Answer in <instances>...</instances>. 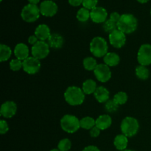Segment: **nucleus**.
Segmentation results:
<instances>
[{
	"label": "nucleus",
	"instance_id": "obj_10",
	"mask_svg": "<svg viewBox=\"0 0 151 151\" xmlns=\"http://www.w3.org/2000/svg\"><path fill=\"white\" fill-rule=\"evenodd\" d=\"M94 76L97 81L101 83H106L111 78V72L110 68L105 63H100L97 65L96 69L94 70Z\"/></svg>",
	"mask_w": 151,
	"mask_h": 151
},
{
	"label": "nucleus",
	"instance_id": "obj_33",
	"mask_svg": "<svg viewBox=\"0 0 151 151\" xmlns=\"http://www.w3.org/2000/svg\"><path fill=\"white\" fill-rule=\"evenodd\" d=\"M98 0H83V7L88 10H91L97 7Z\"/></svg>",
	"mask_w": 151,
	"mask_h": 151
},
{
	"label": "nucleus",
	"instance_id": "obj_12",
	"mask_svg": "<svg viewBox=\"0 0 151 151\" xmlns=\"http://www.w3.org/2000/svg\"><path fill=\"white\" fill-rule=\"evenodd\" d=\"M109 38L110 44L115 48H122L126 43L125 34L118 29L111 32L109 34Z\"/></svg>",
	"mask_w": 151,
	"mask_h": 151
},
{
	"label": "nucleus",
	"instance_id": "obj_36",
	"mask_svg": "<svg viewBox=\"0 0 151 151\" xmlns=\"http://www.w3.org/2000/svg\"><path fill=\"white\" fill-rule=\"evenodd\" d=\"M121 15L119 14V13H117V12H113V13H111L110 14V19L114 21V22H116V23H118V22L119 21Z\"/></svg>",
	"mask_w": 151,
	"mask_h": 151
},
{
	"label": "nucleus",
	"instance_id": "obj_39",
	"mask_svg": "<svg viewBox=\"0 0 151 151\" xmlns=\"http://www.w3.org/2000/svg\"><path fill=\"white\" fill-rule=\"evenodd\" d=\"M83 151H100V149L94 145H88L86 147Z\"/></svg>",
	"mask_w": 151,
	"mask_h": 151
},
{
	"label": "nucleus",
	"instance_id": "obj_3",
	"mask_svg": "<svg viewBox=\"0 0 151 151\" xmlns=\"http://www.w3.org/2000/svg\"><path fill=\"white\" fill-rule=\"evenodd\" d=\"M89 49L90 52L94 57L101 58L104 57L107 54L109 47H108L107 41L105 38L97 36L91 40Z\"/></svg>",
	"mask_w": 151,
	"mask_h": 151
},
{
	"label": "nucleus",
	"instance_id": "obj_37",
	"mask_svg": "<svg viewBox=\"0 0 151 151\" xmlns=\"http://www.w3.org/2000/svg\"><path fill=\"white\" fill-rule=\"evenodd\" d=\"M39 41V40L38 39V38H37L36 36H35V35H30V36L28 38V43H29V44H31V45H35V44H36L38 41Z\"/></svg>",
	"mask_w": 151,
	"mask_h": 151
},
{
	"label": "nucleus",
	"instance_id": "obj_5",
	"mask_svg": "<svg viewBox=\"0 0 151 151\" xmlns=\"http://www.w3.org/2000/svg\"><path fill=\"white\" fill-rule=\"evenodd\" d=\"M60 127L66 133L73 134L81 128L80 119L74 115H64L60 119Z\"/></svg>",
	"mask_w": 151,
	"mask_h": 151
},
{
	"label": "nucleus",
	"instance_id": "obj_9",
	"mask_svg": "<svg viewBox=\"0 0 151 151\" xmlns=\"http://www.w3.org/2000/svg\"><path fill=\"white\" fill-rule=\"evenodd\" d=\"M40 12L45 17H52L57 13L58 7L52 0H44L40 4Z\"/></svg>",
	"mask_w": 151,
	"mask_h": 151
},
{
	"label": "nucleus",
	"instance_id": "obj_18",
	"mask_svg": "<svg viewBox=\"0 0 151 151\" xmlns=\"http://www.w3.org/2000/svg\"><path fill=\"white\" fill-rule=\"evenodd\" d=\"M94 97L96 100L100 103H106L108 100H109L110 97V93L109 90L104 86H99L96 89L95 92L94 93Z\"/></svg>",
	"mask_w": 151,
	"mask_h": 151
},
{
	"label": "nucleus",
	"instance_id": "obj_24",
	"mask_svg": "<svg viewBox=\"0 0 151 151\" xmlns=\"http://www.w3.org/2000/svg\"><path fill=\"white\" fill-rule=\"evenodd\" d=\"M81 128L85 130H91L96 125V120L91 116H85L80 119Z\"/></svg>",
	"mask_w": 151,
	"mask_h": 151
},
{
	"label": "nucleus",
	"instance_id": "obj_2",
	"mask_svg": "<svg viewBox=\"0 0 151 151\" xmlns=\"http://www.w3.org/2000/svg\"><path fill=\"white\" fill-rule=\"evenodd\" d=\"M64 98L66 103L71 106H80L85 100V94L82 88L78 86H69L64 93Z\"/></svg>",
	"mask_w": 151,
	"mask_h": 151
},
{
	"label": "nucleus",
	"instance_id": "obj_6",
	"mask_svg": "<svg viewBox=\"0 0 151 151\" xmlns=\"http://www.w3.org/2000/svg\"><path fill=\"white\" fill-rule=\"evenodd\" d=\"M41 15L39 7L36 4H28L22 8L21 12L22 19L27 23H32L38 20Z\"/></svg>",
	"mask_w": 151,
	"mask_h": 151
},
{
	"label": "nucleus",
	"instance_id": "obj_44",
	"mask_svg": "<svg viewBox=\"0 0 151 151\" xmlns=\"http://www.w3.org/2000/svg\"><path fill=\"white\" fill-rule=\"evenodd\" d=\"M150 15H151V10H150Z\"/></svg>",
	"mask_w": 151,
	"mask_h": 151
},
{
	"label": "nucleus",
	"instance_id": "obj_38",
	"mask_svg": "<svg viewBox=\"0 0 151 151\" xmlns=\"http://www.w3.org/2000/svg\"><path fill=\"white\" fill-rule=\"evenodd\" d=\"M69 4L73 7H78L83 4V0H68Z\"/></svg>",
	"mask_w": 151,
	"mask_h": 151
},
{
	"label": "nucleus",
	"instance_id": "obj_25",
	"mask_svg": "<svg viewBox=\"0 0 151 151\" xmlns=\"http://www.w3.org/2000/svg\"><path fill=\"white\" fill-rule=\"evenodd\" d=\"M136 75L140 80H147L150 76V71L145 66L139 65L136 68Z\"/></svg>",
	"mask_w": 151,
	"mask_h": 151
},
{
	"label": "nucleus",
	"instance_id": "obj_8",
	"mask_svg": "<svg viewBox=\"0 0 151 151\" xmlns=\"http://www.w3.org/2000/svg\"><path fill=\"white\" fill-rule=\"evenodd\" d=\"M137 60L139 63L142 66H149L151 64V45L144 44L139 47L137 53Z\"/></svg>",
	"mask_w": 151,
	"mask_h": 151
},
{
	"label": "nucleus",
	"instance_id": "obj_46",
	"mask_svg": "<svg viewBox=\"0 0 151 151\" xmlns=\"http://www.w3.org/2000/svg\"><path fill=\"white\" fill-rule=\"evenodd\" d=\"M52 1H53V0H52Z\"/></svg>",
	"mask_w": 151,
	"mask_h": 151
},
{
	"label": "nucleus",
	"instance_id": "obj_42",
	"mask_svg": "<svg viewBox=\"0 0 151 151\" xmlns=\"http://www.w3.org/2000/svg\"><path fill=\"white\" fill-rule=\"evenodd\" d=\"M50 151H60V150H59L58 149H52V150H51Z\"/></svg>",
	"mask_w": 151,
	"mask_h": 151
},
{
	"label": "nucleus",
	"instance_id": "obj_28",
	"mask_svg": "<svg viewBox=\"0 0 151 151\" xmlns=\"http://www.w3.org/2000/svg\"><path fill=\"white\" fill-rule=\"evenodd\" d=\"M103 28L105 32H109L110 34L111 32H114V30L117 29V23H116V22H114V21L111 20L109 19L103 23Z\"/></svg>",
	"mask_w": 151,
	"mask_h": 151
},
{
	"label": "nucleus",
	"instance_id": "obj_40",
	"mask_svg": "<svg viewBox=\"0 0 151 151\" xmlns=\"http://www.w3.org/2000/svg\"><path fill=\"white\" fill-rule=\"evenodd\" d=\"M29 1V4H38L40 2L41 0H27Z\"/></svg>",
	"mask_w": 151,
	"mask_h": 151
},
{
	"label": "nucleus",
	"instance_id": "obj_16",
	"mask_svg": "<svg viewBox=\"0 0 151 151\" xmlns=\"http://www.w3.org/2000/svg\"><path fill=\"white\" fill-rule=\"evenodd\" d=\"M51 34L50 27L44 24L38 25L35 30V35L39 41H45L46 40H48Z\"/></svg>",
	"mask_w": 151,
	"mask_h": 151
},
{
	"label": "nucleus",
	"instance_id": "obj_1",
	"mask_svg": "<svg viewBox=\"0 0 151 151\" xmlns=\"http://www.w3.org/2000/svg\"><path fill=\"white\" fill-rule=\"evenodd\" d=\"M138 20L131 13L121 15V18L117 23V29L125 34H131L137 29Z\"/></svg>",
	"mask_w": 151,
	"mask_h": 151
},
{
	"label": "nucleus",
	"instance_id": "obj_21",
	"mask_svg": "<svg viewBox=\"0 0 151 151\" xmlns=\"http://www.w3.org/2000/svg\"><path fill=\"white\" fill-rule=\"evenodd\" d=\"M103 60H104L105 64L110 66H116L119 64V56L115 52H108L106 55L103 57Z\"/></svg>",
	"mask_w": 151,
	"mask_h": 151
},
{
	"label": "nucleus",
	"instance_id": "obj_20",
	"mask_svg": "<svg viewBox=\"0 0 151 151\" xmlns=\"http://www.w3.org/2000/svg\"><path fill=\"white\" fill-rule=\"evenodd\" d=\"M128 144V137L122 134L116 136V137L114 138V145L115 147L119 151L126 150Z\"/></svg>",
	"mask_w": 151,
	"mask_h": 151
},
{
	"label": "nucleus",
	"instance_id": "obj_22",
	"mask_svg": "<svg viewBox=\"0 0 151 151\" xmlns=\"http://www.w3.org/2000/svg\"><path fill=\"white\" fill-rule=\"evenodd\" d=\"M97 88V83H96L95 81L91 79L86 80L83 83L82 89L85 94H94Z\"/></svg>",
	"mask_w": 151,
	"mask_h": 151
},
{
	"label": "nucleus",
	"instance_id": "obj_11",
	"mask_svg": "<svg viewBox=\"0 0 151 151\" xmlns=\"http://www.w3.org/2000/svg\"><path fill=\"white\" fill-rule=\"evenodd\" d=\"M41 69L40 60L33 56L29 57L23 61V70L29 75H35L38 73Z\"/></svg>",
	"mask_w": 151,
	"mask_h": 151
},
{
	"label": "nucleus",
	"instance_id": "obj_30",
	"mask_svg": "<svg viewBox=\"0 0 151 151\" xmlns=\"http://www.w3.org/2000/svg\"><path fill=\"white\" fill-rule=\"evenodd\" d=\"M72 147V142L69 139H63L58 144V149L60 151H69Z\"/></svg>",
	"mask_w": 151,
	"mask_h": 151
},
{
	"label": "nucleus",
	"instance_id": "obj_27",
	"mask_svg": "<svg viewBox=\"0 0 151 151\" xmlns=\"http://www.w3.org/2000/svg\"><path fill=\"white\" fill-rule=\"evenodd\" d=\"M83 64L85 69L88 71H94L98 65L97 63V60L92 57H86L84 58Z\"/></svg>",
	"mask_w": 151,
	"mask_h": 151
},
{
	"label": "nucleus",
	"instance_id": "obj_14",
	"mask_svg": "<svg viewBox=\"0 0 151 151\" xmlns=\"http://www.w3.org/2000/svg\"><path fill=\"white\" fill-rule=\"evenodd\" d=\"M17 111V106L13 101H6L1 105L0 114L6 119L12 118Z\"/></svg>",
	"mask_w": 151,
	"mask_h": 151
},
{
	"label": "nucleus",
	"instance_id": "obj_45",
	"mask_svg": "<svg viewBox=\"0 0 151 151\" xmlns=\"http://www.w3.org/2000/svg\"><path fill=\"white\" fill-rule=\"evenodd\" d=\"M1 1H2V0H1Z\"/></svg>",
	"mask_w": 151,
	"mask_h": 151
},
{
	"label": "nucleus",
	"instance_id": "obj_31",
	"mask_svg": "<svg viewBox=\"0 0 151 151\" xmlns=\"http://www.w3.org/2000/svg\"><path fill=\"white\" fill-rule=\"evenodd\" d=\"M105 109L109 113H113V112L116 111L118 110V109H119V105L114 100H109L106 103Z\"/></svg>",
	"mask_w": 151,
	"mask_h": 151
},
{
	"label": "nucleus",
	"instance_id": "obj_41",
	"mask_svg": "<svg viewBox=\"0 0 151 151\" xmlns=\"http://www.w3.org/2000/svg\"><path fill=\"white\" fill-rule=\"evenodd\" d=\"M137 1L141 4H145V3H147L149 0H137Z\"/></svg>",
	"mask_w": 151,
	"mask_h": 151
},
{
	"label": "nucleus",
	"instance_id": "obj_26",
	"mask_svg": "<svg viewBox=\"0 0 151 151\" xmlns=\"http://www.w3.org/2000/svg\"><path fill=\"white\" fill-rule=\"evenodd\" d=\"M77 19L81 22H86L91 17V11L85 7H81L79 9L76 15Z\"/></svg>",
	"mask_w": 151,
	"mask_h": 151
},
{
	"label": "nucleus",
	"instance_id": "obj_43",
	"mask_svg": "<svg viewBox=\"0 0 151 151\" xmlns=\"http://www.w3.org/2000/svg\"><path fill=\"white\" fill-rule=\"evenodd\" d=\"M122 151H135V150H122Z\"/></svg>",
	"mask_w": 151,
	"mask_h": 151
},
{
	"label": "nucleus",
	"instance_id": "obj_29",
	"mask_svg": "<svg viewBox=\"0 0 151 151\" xmlns=\"http://www.w3.org/2000/svg\"><path fill=\"white\" fill-rule=\"evenodd\" d=\"M113 100L119 106H120V105H123L126 103L127 100H128V95L124 91H119L116 94H115V95L114 96Z\"/></svg>",
	"mask_w": 151,
	"mask_h": 151
},
{
	"label": "nucleus",
	"instance_id": "obj_35",
	"mask_svg": "<svg viewBox=\"0 0 151 151\" xmlns=\"http://www.w3.org/2000/svg\"><path fill=\"white\" fill-rule=\"evenodd\" d=\"M100 131H101V130H100V128H97L95 125L94 128H92L90 130V135H91V137H93V138H96V137H99V135H100Z\"/></svg>",
	"mask_w": 151,
	"mask_h": 151
},
{
	"label": "nucleus",
	"instance_id": "obj_32",
	"mask_svg": "<svg viewBox=\"0 0 151 151\" xmlns=\"http://www.w3.org/2000/svg\"><path fill=\"white\" fill-rule=\"evenodd\" d=\"M10 68L12 71L17 72L23 69V61L19 59H12L10 62Z\"/></svg>",
	"mask_w": 151,
	"mask_h": 151
},
{
	"label": "nucleus",
	"instance_id": "obj_23",
	"mask_svg": "<svg viewBox=\"0 0 151 151\" xmlns=\"http://www.w3.org/2000/svg\"><path fill=\"white\" fill-rule=\"evenodd\" d=\"M12 55V50L6 44H0V61L4 62L10 58Z\"/></svg>",
	"mask_w": 151,
	"mask_h": 151
},
{
	"label": "nucleus",
	"instance_id": "obj_34",
	"mask_svg": "<svg viewBox=\"0 0 151 151\" xmlns=\"http://www.w3.org/2000/svg\"><path fill=\"white\" fill-rule=\"evenodd\" d=\"M8 131L9 126L7 122L5 120H4V119H1L0 121V134L3 135V134H6Z\"/></svg>",
	"mask_w": 151,
	"mask_h": 151
},
{
	"label": "nucleus",
	"instance_id": "obj_15",
	"mask_svg": "<svg viewBox=\"0 0 151 151\" xmlns=\"http://www.w3.org/2000/svg\"><path fill=\"white\" fill-rule=\"evenodd\" d=\"M14 55L16 58L19 60L24 61L27 58H29V50L27 46L23 43H19L16 44L14 48Z\"/></svg>",
	"mask_w": 151,
	"mask_h": 151
},
{
	"label": "nucleus",
	"instance_id": "obj_7",
	"mask_svg": "<svg viewBox=\"0 0 151 151\" xmlns=\"http://www.w3.org/2000/svg\"><path fill=\"white\" fill-rule=\"evenodd\" d=\"M32 56L38 60H42L47 58L50 53V46L48 43L44 41H38L31 49Z\"/></svg>",
	"mask_w": 151,
	"mask_h": 151
},
{
	"label": "nucleus",
	"instance_id": "obj_19",
	"mask_svg": "<svg viewBox=\"0 0 151 151\" xmlns=\"http://www.w3.org/2000/svg\"><path fill=\"white\" fill-rule=\"evenodd\" d=\"M112 124V119L109 115H100L96 119V126L100 128L101 131L108 129Z\"/></svg>",
	"mask_w": 151,
	"mask_h": 151
},
{
	"label": "nucleus",
	"instance_id": "obj_4",
	"mask_svg": "<svg viewBox=\"0 0 151 151\" xmlns=\"http://www.w3.org/2000/svg\"><path fill=\"white\" fill-rule=\"evenodd\" d=\"M122 134L127 137H133L138 133L139 124L136 118L132 116H126L122 119L120 125Z\"/></svg>",
	"mask_w": 151,
	"mask_h": 151
},
{
	"label": "nucleus",
	"instance_id": "obj_13",
	"mask_svg": "<svg viewBox=\"0 0 151 151\" xmlns=\"http://www.w3.org/2000/svg\"><path fill=\"white\" fill-rule=\"evenodd\" d=\"M108 12L104 7H96L91 10V17L94 23L100 24L104 23L107 20Z\"/></svg>",
	"mask_w": 151,
	"mask_h": 151
},
{
	"label": "nucleus",
	"instance_id": "obj_17",
	"mask_svg": "<svg viewBox=\"0 0 151 151\" xmlns=\"http://www.w3.org/2000/svg\"><path fill=\"white\" fill-rule=\"evenodd\" d=\"M50 47L52 49H60L63 47L64 40L63 38L58 33H52L47 40Z\"/></svg>",
	"mask_w": 151,
	"mask_h": 151
}]
</instances>
